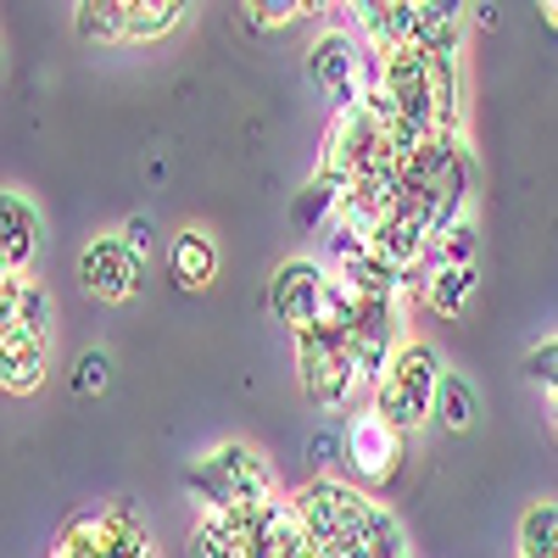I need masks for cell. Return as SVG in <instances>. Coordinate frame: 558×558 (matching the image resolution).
Segmentation results:
<instances>
[{"label": "cell", "mask_w": 558, "mask_h": 558, "mask_svg": "<svg viewBox=\"0 0 558 558\" xmlns=\"http://www.w3.org/2000/svg\"><path fill=\"white\" fill-rule=\"evenodd\" d=\"M307 458H313V463H336V458H347V425H341V430H336V425L313 430V436H307Z\"/></svg>", "instance_id": "cell-25"}, {"label": "cell", "mask_w": 558, "mask_h": 558, "mask_svg": "<svg viewBox=\"0 0 558 558\" xmlns=\"http://www.w3.org/2000/svg\"><path fill=\"white\" fill-rule=\"evenodd\" d=\"M107 380H112V357H107L101 347H89V352L73 363V391H78V397H96V391H107Z\"/></svg>", "instance_id": "cell-22"}, {"label": "cell", "mask_w": 558, "mask_h": 558, "mask_svg": "<svg viewBox=\"0 0 558 558\" xmlns=\"http://www.w3.org/2000/svg\"><path fill=\"white\" fill-rule=\"evenodd\" d=\"M45 380V330L7 318L0 324V386L7 397H28Z\"/></svg>", "instance_id": "cell-10"}, {"label": "cell", "mask_w": 558, "mask_h": 558, "mask_svg": "<svg viewBox=\"0 0 558 558\" xmlns=\"http://www.w3.org/2000/svg\"><path fill=\"white\" fill-rule=\"evenodd\" d=\"M475 252H481L475 218H463V223L441 229V235L430 241V263H436V268H463V263H475Z\"/></svg>", "instance_id": "cell-21"}, {"label": "cell", "mask_w": 558, "mask_h": 558, "mask_svg": "<svg viewBox=\"0 0 558 558\" xmlns=\"http://www.w3.org/2000/svg\"><path fill=\"white\" fill-rule=\"evenodd\" d=\"M547 558H558V547H553V553H547Z\"/></svg>", "instance_id": "cell-29"}, {"label": "cell", "mask_w": 558, "mask_h": 558, "mask_svg": "<svg viewBox=\"0 0 558 558\" xmlns=\"http://www.w3.org/2000/svg\"><path fill=\"white\" fill-rule=\"evenodd\" d=\"M73 34L84 45H107L129 34V0H78L73 12Z\"/></svg>", "instance_id": "cell-17"}, {"label": "cell", "mask_w": 558, "mask_h": 558, "mask_svg": "<svg viewBox=\"0 0 558 558\" xmlns=\"http://www.w3.org/2000/svg\"><path fill=\"white\" fill-rule=\"evenodd\" d=\"M363 62H368V51L347 28H324L307 45V78L330 107H357L363 101Z\"/></svg>", "instance_id": "cell-6"}, {"label": "cell", "mask_w": 558, "mask_h": 558, "mask_svg": "<svg viewBox=\"0 0 558 558\" xmlns=\"http://www.w3.org/2000/svg\"><path fill=\"white\" fill-rule=\"evenodd\" d=\"M191 492L207 508H223V514H241V508H263L274 502V470L268 458L252 441H218L207 458L191 463Z\"/></svg>", "instance_id": "cell-1"}, {"label": "cell", "mask_w": 558, "mask_h": 558, "mask_svg": "<svg viewBox=\"0 0 558 558\" xmlns=\"http://www.w3.org/2000/svg\"><path fill=\"white\" fill-rule=\"evenodd\" d=\"M386 151H391V146H386V123L357 101V107H336L330 129H324V157H318V168H330V173H341V179H357L368 162H380Z\"/></svg>", "instance_id": "cell-8"}, {"label": "cell", "mask_w": 558, "mask_h": 558, "mask_svg": "<svg viewBox=\"0 0 558 558\" xmlns=\"http://www.w3.org/2000/svg\"><path fill=\"white\" fill-rule=\"evenodd\" d=\"M441 380H447V368H441V352L430 341H402L391 368H386V380L375 386V402L397 430H425L430 418H436V397H441Z\"/></svg>", "instance_id": "cell-2"}, {"label": "cell", "mask_w": 558, "mask_h": 558, "mask_svg": "<svg viewBox=\"0 0 558 558\" xmlns=\"http://www.w3.org/2000/svg\"><path fill=\"white\" fill-rule=\"evenodd\" d=\"M558 547V502H531L520 514V553L514 558H547Z\"/></svg>", "instance_id": "cell-20"}, {"label": "cell", "mask_w": 558, "mask_h": 558, "mask_svg": "<svg viewBox=\"0 0 558 558\" xmlns=\"http://www.w3.org/2000/svg\"><path fill=\"white\" fill-rule=\"evenodd\" d=\"M536 7H542V17H547V23L558 28V0H536Z\"/></svg>", "instance_id": "cell-28"}, {"label": "cell", "mask_w": 558, "mask_h": 558, "mask_svg": "<svg viewBox=\"0 0 558 558\" xmlns=\"http://www.w3.org/2000/svg\"><path fill=\"white\" fill-rule=\"evenodd\" d=\"M436 418L447 430H475V418H481V397H475V386L463 380V375H452L447 368V380H441V397H436Z\"/></svg>", "instance_id": "cell-18"}, {"label": "cell", "mask_w": 558, "mask_h": 558, "mask_svg": "<svg viewBox=\"0 0 558 558\" xmlns=\"http://www.w3.org/2000/svg\"><path fill=\"white\" fill-rule=\"evenodd\" d=\"M123 241H129V252L151 257V218H146V213H134V218L123 223Z\"/></svg>", "instance_id": "cell-26"}, {"label": "cell", "mask_w": 558, "mask_h": 558, "mask_svg": "<svg viewBox=\"0 0 558 558\" xmlns=\"http://www.w3.org/2000/svg\"><path fill=\"white\" fill-rule=\"evenodd\" d=\"M140 252H129L123 235H96L78 252V286L96 302H129L140 291Z\"/></svg>", "instance_id": "cell-9"}, {"label": "cell", "mask_w": 558, "mask_h": 558, "mask_svg": "<svg viewBox=\"0 0 558 558\" xmlns=\"http://www.w3.org/2000/svg\"><path fill=\"white\" fill-rule=\"evenodd\" d=\"M291 502H296V514H302V525H307V542L324 547L330 558L352 542V531H357L363 514H368V497H363L357 486H347V481H330V475L307 481Z\"/></svg>", "instance_id": "cell-4"}, {"label": "cell", "mask_w": 558, "mask_h": 558, "mask_svg": "<svg viewBox=\"0 0 558 558\" xmlns=\"http://www.w3.org/2000/svg\"><path fill=\"white\" fill-rule=\"evenodd\" d=\"M191 553L196 558H246V536L235 525V514H223V508H207L191 531Z\"/></svg>", "instance_id": "cell-16"}, {"label": "cell", "mask_w": 558, "mask_h": 558, "mask_svg": "<svg viewBox=\"0 0 558 558\" xmlns=\"http://www.w3.org/2000/svg\"><path fill=\"white\" fill-rule=\"evenodd\" d=\"M525 380L542 386V391H558V336L553 341H536L525 352Z\"/></svg>", "instance_id": "cell-23"}, {"label": "cell", "mask_w": 558, "mask_h": 558, "mask_svg": "<svg viewBox=\"0 0 558 558\" xmlns=\"http://www.w3.org/2000/svg\"><path fill=\"white\" fill-rule=\"evenodd\" d=\"M7 318L34 324V330L51 336V296H45L28 274H0V324Z\"/></svg>", "instance_id": "cell-14"}, {"label": "cell", "mask_w": 558, "mask_h": 558, "mask_svg": "<svg viewBox=\"0 0 558 558\" xmlns=\"http://www.w3.org/2000/svg\"><path fill=\"white\" fill-rule=\"evenodd\" d=\"M246 17L252 28H286L302 17V0H246Z\"/></svg>", "instance_id": "cell-24"}, {"label": "cell", "mask_w": 558, "mask_h": 558, "mask_svg": "<svg viewBox=\"0 0 558 558\" xmlns=\"http://www.w3.org/2000/svg\"><path fill=\"white\" fill-rule=\"evenodd\" d=\"M296 380H302V397L318 408V413H341L363 397V380L352 368V352H347V330L341 324H307L296 330Z\"/></svg>", "instance_id": "cell-3"}, {"label": "cell", "mask_w": 558, "mask_h": 558, "mask_svg": "<svg viewBox=\"0 0 558 558\" xmlns=\"http://www.w3.org/2000/svg\"><path fill=\"white\" fill-rule=\"evenodd\" d=\"M347 191H352V179H341V173H330V168H318V173H313V179L302 184V196H296L291 218H296L302 229H318V223H330V218L341 213Z\"/></svg>", "instance_id": "cell-13"}, {"label": "cell", "mask_w": 558, "mask_h": 558, "mask_svg": "<svg viewBox=\"0 0 558 558\" xmlns=\"http://www.w3.org/2000/svg\"><path fill=\"white\" fill-rule=\"evenodd\" d=\"M402 458H408V430H397L375 402L347 418V463H352L357 481H368V486L397 481Z\"/></svg>", "instance_id": "cell-5"}, {"label": "cell", "mask_w": 558, "mask_h": 558, "mask_svg": "<svg viewBox=\"0 0 558 558\" xmlns=\"http://www.w3.org/2000/svg\"><path fill=\"white\" fill-rule=\"evenodd\" d=\"M330 279L336 268H324L318 257H291V263H279L274 279H268V307L274 318L286 324V330H307V324L324 318V296H330Z\"/></svg>", "instance_id": "cell-7"}, {"label": "cell", "mask_w": 558, "mask_h": 558, "mask_svg": "<svg viewBox=\"0 0 558 558\" xmlns=\"http://www.w3.org/2000/svg\"><path fill=\"white\" fill-rule=\"evenodd\" d=\"M39 252V213L23 191L0 196V274H28Z\"/></svg>", "instance_id": "cell-11"}, {"label": "cell", "mask_w": 558, "mask_h": 558, "mask_svg": "<svg viewBox=\"0 0 558 558\" xmlns=\"http://www.w3.org/2000/svg\"><path fill=\"white\" fill-rule=\"evenodd\" d=\"M57 558H107V514H73L57 536Z\"/></svg>", "instance_id": "cell-19"}, {"label": "cell", "mask_w": 558, "mask_h": 558, "mask_svg": "<svg viewBox=\"0 0 558 558\" xmlns=\"http://www.w3.org/2000/svg\"><path fill=\"white\" fill-rule=\"evenodd\" d=\"M547 425H553V436H558V391H547Z\"/></svg>", "instance_id": "cell-27"}, {"label": "cell", "mask_w": 558, "mask_h": 558, "mask_svg": "<svg viewBox=\"0 0 558 558\" xmlns=\"http://www.w3.org/2000/svg\"><path fill=\"white\" fill-rule=\"evenodd\" d=\"M168 274H173V286H179V291H202V286H213V274H218V246H213V235H202V229H184V235H173Z\"/></svg>", "instance_id": "cell-12"}, {"label": "cell", "mask_w": 558, "mask_h": 558, "mask_svg": "<svg viewBox=\"0 0 558 558\" xmlns=\"http://www.w3.org/2000/svg\"><path fill=\"white\" fill-rule=\"evenodd\" d=\"M475 291H481L475 263H463V268H436V274H430V291H425V307H430L436 318H458L463 307L475 302Z\"/></svg>", "instance_id": "cell-15"}]
</instances>
